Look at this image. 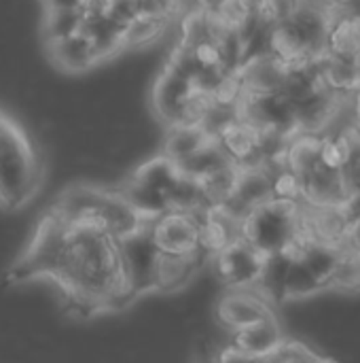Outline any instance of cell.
I'll list each match as a JSON object with an SVG mask.
<instances>
[{
	"label": "cell",
	"instance_id": "obj_9",
	"mask_svg": "<svg viewBox=\"0 0 360 363\" xmlns=\"http://www.w3.org/2000/svg\"><path fill=\"white\" fill-rule=\"evenodd\" d=\"M47 53L59 70L70 72V74H81L102 62L93 40L83 30L64 38L49 40Z\"/></svg>",
	"mask_w": 360,
	"mask_h": 363
},
{
	"label": "cell",
	"instance_id": "obj_19",
	"mask_svg": "<svg viewBox=\"0 0 360 363\" xmlns=\"http://www.w3.org/2000/svg\"><path fill=\"white\" fill-rule=\"evenodd\" d=\"M329 289L344 291V294H359L360 291V251L350 245L344 247L339 264L329 281Z\"/></svg>",
	"mask_w": 360,
	"mask_h": 363
},
{
	"label": "cell",
	"instance_id": "obj_24",
	"mask_svg": "<svg viewBox=\"0 0 360 363\" xmlns=\"http://www.w3.org/2000/svg\"><path fill=\"white\" fill-rule=\"evenodd\" d=\"M344 213H346V217H348V223L360 221V189L350 191L348 200L344 202Z\"/></svg>",
	"mask_w": 360,
	"mask_h": 363
},
{
	"label": "cell",
	"instance_id": "obj_18",
	"mask_svg": "<svg viewBox=\"0 0 360 363\" xmlns=\"http://www.w3.org/2000/svg\"><path fill=\"white\" fill-rule=\"evenodd\" d=\"M327 51L360 62V19L333 17L327 36Z\"/></svg>",
	"mask_w": 360,
	"mask_h": 363
},
{
	"label": "cell",
	"instance_id": "obj_26",
	"mask_svg": "<svg viewBox=\"0 0 360 363\" xmlns=\"http://www.w3.org/2000/svg\"><path fill=\"white\" fill-rule=\"evenodd\" d=\"M346 245H350L352 249H359L360 251V221L350 223V228H348V240H346Z\"/></svg>",
	"mask_w": 360,
	"mask_h": 363
},
{
	"label": "cell",
	"instance_id": "obj_13",
	"mask_svg": "<svg viewBox=\"0 0 360 363\" xmlns=\"http://www.w3.org/2000/svg\"><path fill=\"white\" fill-rule=\"evenodd\" d=\"M344 247L346 245H331V242H323V240L303 236L293 253L299 255L303 259V264L314 272V277L329 289V281L339 264Z\"/></svg>",
	"mask_w": 360,
	"mask_h": 363
},
{
	"label": "cell",
	"instance_id": "obj_8",
	"mask_svg": "<svg viewBox=\"0 0 360 363\" xmlns=\"http://www.w3.org/2000/svg\"><path fill=\"white\" fill-rule=\"evenodd\" d=\"M348 196L342 170H333L323 162L299 177V200L308 206H344Z\"/></svg>",
	"mask_w": 360,
	"mask_h": 363
},
{
	"label": "cell",
	"instance_id": "obj_22",
	"mask_svg": "<svg viewBox=\"0 0 360 363\" xmlns=\"http://www.w3.org/2000/svg\"><path fill=\"white\" fill-rule=\"evenodd\" d=\"M301 4V0H261V19L272 26L284 21L293 15V11Z\"/></svg>",
	"mask_w": 360,
	"mask_h": 363
},
{
	"label": "cell",
	"instance_id": "obj_1",
	"mask_svg": "<svg viewBox=\"0 0 360 363\" xmlns=\"http://www.w3.org/2000/svg\"><path fill=\"white\" fill-rule=\"evenodd\" d=\"M303 204L299 200L269 198L242 219V238L263 255L293 253L303 238Z\"/></svg>",
	"mask_w": 360,
	"mask_h": 363
},
{
	"label": "cell",
	"instance_id": "obj_14",
	"mask_svg": "<svg viewBox=\"0 0 360 363\" xmlns=\"http://www.w3.org/2000/svg\"><path fill=\"white\" fill-rule=\"evenodd\" d=\"M214 134H210L202 123L197 121H187V123H172L168 125L166 138H163V149L161 153L172 160L180 162L182 157L191 155L197 151L204 143H208Z\"/></svg>",
	"mask_w": 360,
	"mask_h": 363
},
{
	"label": "cell",
	"instance_id": "obj_4",
	"mask_svg": "<svg viewBox=\"0 0 360 363\" xmlns=\"http://www.w3.org/2000/svg\"><path fill=\"white\" fill-rule=\"evenodd\" d=\"M269 255H263L244 238L233 240L225 249L208 257L216 279L229 289H255Z\"/></svg>",
	"mask_w": 360,
	"mask_h": 363
},
{
	"label": "cell",
	"instance_id": "obj_20",
	"mask_svg": "<svg viewBox=\"0 0 360 363\" xmlns=\"http://www.w3.org/2000/svg\"><path fill=\"white\" fill-rule=\"evenodd\" d=\"M265 362H299V363H308V362H327L325 357L316 355L308 345L303 342H297V340H282L276 351L265 359Z\"/></svg>",
	"mask_w": 360,
	"mask_h": 363
},
{
	"label": "cell",
	"instance_id": "obj_21",
	"mask_svg": "<svg viewBox=\"0 0 360 363\" xmlns=\"http://www.w3.org/2000/svg\"><path fill=\"white\" fill-rule=\"evenodd\" d=\"M272 196L282 200H299V177L291 172L286 166L276 168L272 179Z\"/></svg>",
	"mask_w": 360,
	"mask_h": 363
},
{
	"label": "cell",
	"instance_id": "obj_7",
	"mask_svg": "<svg viewBox=\"0 0 360 363\" xmlns=\"http://www.w3.org/2000/svg\"><path fill=\"white\" fill-rule=\"evenodd\" d=\"M269 315V302L255 289H229L216 304V319L227 332L248 328Z\"/></svg>",
	"mask_w": 360,
	"mask_h": 363
},
{
	"label": "cell",
	"instance_id": "obj_23",
	"mask_svg": "<svg viewBox=\"0 0 360 363\" xmlns=\"http://www.w3.org/2000/svg\"><path fill=\"white\" fill-rule=\"evenodd\" d=\"M333 17H352L360 19V0H327Z\"/></svg>",
	"mask_w": 360,
	"mask_h": 363
},
{
	"label": "cell",
	"instance_id": "obj_25",
	"mask_svg": "<svg viewBox=\"0 0 360 363\" xmlns=\"http://www.w3.org/2000/svg\"><path fill=\"white\" fill-rule=\"evenodd\" d=\"M225 2H227V0H195V9H199L202 13L214 17V15L223 9Z\"/></svg>",
	"mask_w": 360,
	"mask_h": 363
},
{
	"label": "cell",
	"instance_id": "obj_17",
	"mask_svg": "<svg viewBox=\"0 0 360 363\" xmlns=\"http://www.w3.org/2000/svg\"><path fill=\"white\" fill-rule=\"evenodd\" d=\"M172 19L166 15H136L129 21H125L123 30H121V43L123 49H142L155 40H159L168 28H170Z\"/></svg>",
	"mask_w": 360,
	"mask_h": 363
},
{
	"label": "cell",
	"instance_id": "obj_15",
	"mask_svg": "<svg viewBox=\"0 0 360 363\" xmlns=\"http://www.w3.org/2000/svg\"><path fill=\"white\" fill-rule=\"evenodd\" d=\"M327 289L314 272L303 264V259L295 253H291L284 277H282V287H280V302H293V300H306L316 294Z\"/></svg>",
	"mask_w": 360,
	"mask_h": 363
},
{
	"label": "cell",
	"instance_id": "obj_6",
	"mask_svg": "<svg viewBox=\"0 0 360 363\" xmlns=\"http://www.w3.org/2000/svg\"><path fill=\"white\" fill-rule=\"evenodd\" d=\"M204 264H208V253L204 251H195L189 255L155 251L153 268H151V291L161 296L182 291L197 277Z\"/></svg>",
	"mask_w": 360,
	"mask_h": 363
},
{
	"label": "cell",
	"instance_id": "obj_3",
	"mask_svg": "<svg viewBox=\"0 0 360 363\" xmlns=\"http://www.w3.org/2000/svg\"><path fill=\"white\" fill-rule=\"evenodd\" d=\"M202 213L163 211L151 217L146 221V236L153 249L157 253H174V255H189L202 251L199 247Z\"/></svg>",
	"mask_w": 360,
	"mask_h": 363
},
{
	"label": "cell",
	"instance_id": "obj_2",
	"mask_svg": "<svg viewBox=\"0 0 360 363\" xmlns=\"http://www.w3.org/2000/svg\"><path fill=\"white\" fill-rule=\"evenodd\" d=\"M38 162L21 128L0 115V206L15 208L38 187Z\"/></svg>",
	"mask_w": 360,
	"mask_h": 363
},
{
	"label": "cell",
	"instance_id": "obj_5",
	"mask_svg": "<svg viewBox=\"0 0 360 363\" xmlns=\"http://www.w3.org/2000/svg\"><path fill=\"white\" fill-rule=\"evenodd\" d=\"M236 74L242 83V91L250 96L280 94L289 81L291 66L276 57L272 51L261 49L246 55L238 66Z\"/></svg>",
	"mask_w": 360,
	"mask_h": 363
},
{
	"label": "cell",
	"instance_id": "obj_10",
	"mask_svg": "<svg viewBox=\"0 0 360 363\" xmlns=\"http://www.w3.org/2000/svg\"><path fill=\"white\" fill-rule=\"evenodd\" d=\"M301 228H303L306 238H316V240L331 242V245H346L350 223L344 213V206H308V204H303Z\"/></svg>",
	"mask_w": 360,
	"mask_h": 363
},
{
	"label": "cell",
	"instance_id": "obj_12",
	"mask_svg": "<svg viewBox=\"0 0 360 363\" xmlns=\"http://www.w3.org/2000/svg\"><path fill=\"white\" fill-rule=\"evenodd\" d=\"M216 140L221 143L225 153L240 166L263 162L259 149V132L246 121L238 119V115L216 132Z\"/></svg>",
	"mask_w": 360,
	"mask_h": 363
},
{
	"label": "cell",
	"instance_id": "obj_16",
	"mask_svg": "<svg viewBox=\"0 0 360 363\" xmlns=\"http://www.w3.org/2000/svg\"><path fill=\"white\" fill-rule=\"evenodd\" d=\"M320 149H323V134L295 132L284 147V166L297 177H303L320 162Z\"/></svg>",
	"mask_w": 360,
	"mask_h": 363
},
{
	"label": "cell",
	"instance_id": "obj_11",
	"mask_svg": "<svg viewBox=\"0 0 360 363\" xmlns=\"http://www.w3.org/2000/svg\"><path fill=\"white\" fill-rule=\"evenodd\" d=\"M282 340H284L282 330L272 313L269 317H265L248 328L231 332L229 345H233L236 349L246 353L250 362H265Z\"/></svg>",
	"mask_w": 360,
	"mask_h": 363
}]
</instances>
